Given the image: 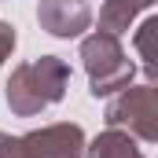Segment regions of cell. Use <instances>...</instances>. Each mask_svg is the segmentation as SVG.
Masks as SVG:
<instances>
[{
  "mask_svg": "<svg viewBox=\"0 0 158 158\" xmlns=\"http://www.w3.org/2000/svg\"><path fill=\"white\" fill-rule=\"evenodd\" d=\"M66 85H70V66L59 55H40L33 63L15 66V74L7 81V107L19 118H33L44 107L63 99Z\"/></svg>",
  "mask_w": 158,
  "mask_h": 158,
  "instance_id": "cell-1",
  "label": "cell"
},
{
  "mask_svg": "<svg viewBox=\"0 0 158 158\" xmlns=\"http://www.w3.org/2000/svg\"><path fill=\"white\" fill-rule=\"evenodd\" d=\"M81 59H85V70H88V81H92V96H110V92H121L129 88V81L136 74L132 59L121 52V44L114 33H92L81 44Z\"/></svg>",
  "mask_w": 158,
  "mask_h": 158,
  "instance_id": "cell-2",
  "label": "cell"
},
{
  "mask_svg": "<svg viewBox=\"0 0 158 158\" xmlns=\"http://www.w3.org/2000/svg\"><path fill=\"white\" fill-rule=\"evenodd\" d=\"M158 110H155V88L140 85V88H121V96L107 107V125H129L140 140H155L158 136Z\"/></svg>",
  "mask_w": 158,
  "mask_h": 158,
  "instance_id": "cell-3",
  "label": "cell"
},
{
  "mask_svg": "<svg viewBox=\"0 0 158 158\" xmlns=\"http://www.w3.org/2000/svg\"><path fill=\"white\" fill-rule=\"evenodd\" d=\"M19 140L26 158H81V147H85V132L77 125H48Z\"/></svg>",
  "mask_w": 158,
  "mask_h": 158,
  "instance_id": "cell-4",
  "label": "cell"
},
{
  "mask_svg": "<svg viewBox=\"0 0 158 158\" xmlns=\"http://www.w3.org/2000/svg\"><path fill=\"white\" fill-rule=\"evenodd\" d=\"M37 19L52 37H77L92 22V7L85 0H40Z\"/></svg>",
  "mask_w": 158,
  "mask_h": 158,
  "instance_id": "cell-5",
  "label": "cell"
},
{
  "mask_svg": "<svg viewBox=\"0 0 158 158\" xmlns=\"http://www.w3.org/2000/svg\"><path fill=\"white\" fill-rule=\"evenodd\" d=\"M140 7H147V0H107L103 11H99V30L103 33H114V37L125 33L129 22H132V15Z\"/></svg>",
  "mask_w": 158,
  "mask_h": 158,
  "instance_id": "cell-6",
  "label": "cell"
},
{
  "mask_svg": "<svg viewBox=\"0 0 158 158\" xmlns=\"http://www.w3.org/2000/svg\"><path fill=\"white\" fill-rule=\"evenodd\" d=\"M88 155H92V158H143V155H140V147H136L125 132H118V129L103 132V136L92 143Z\"/></svg>",
  "mask_w": 158,
  "mask_h": 158,
  "instance_id": "cell-7",
  "label": "cell"
},
{
  "mask_svg": "<svg viewBox=\"0 0 158 158\" xmlns=\"http://www.w3.org/2000/svg\"><path fill=\"white\" fill-rule=\"evenodd\" d=\"M158 30L155 19H147L143 26H140V37H136V44H140V52H143V66H147V74H155V63H151V33Z\"/></svg>",
  "mask_w": 158,
  "mask_h": 158,
  "instance_id": "cell-8",
  "label": "cell"
},
{
  "mask_svg": "<svg viewBox=\"0 0 158 158\" xmlns=\"http://www.w3.org/2000/svg\"><path fill=\"white\" fill-rule=\"evenodd\" d=\"M0 158H26V155H22V140L0 132Z\"/></svg>",
  "mask_w": 158,
  "mask_h": 158,
  "instance_id": "cell-9",
  "label": "cell"
},
{
  "mask_svg": "<svg viewBox=\"0 0 158 158\" xmlns=\"http://www.w3.org/2000/svg\"><path fill=\"white\" fill-rule=\"evenodd\" d=\"M11 48H15V26H7V22H0V63L11 55Z\"/></svg>",
  "mask_w": 158,
  "mask_h": 158,
  "instance_id": "cell-10",
  "label": "cell"
}]
</instances>
